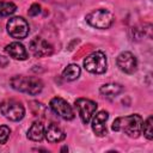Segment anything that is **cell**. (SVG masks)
<instances>
[{"instance_id": "9", "label": "cell", "mask_w": 153, "mask_h": 153, "mask_svg": "<svg viewBox=\"0 0 153 153\" xmlns=\"http://www.w3.org/2000/svg\"><path fill=\"white\" fill-rule=\"evenodd\" d=\"M30 51L36 57H44L53 54V45L42 37H35L29 44Z\"/></svg>"}, {"instance_id": "14", "label": "cell", "mask_w": 153, "mask_h": 153, "mask_svg": "<svg viewBox=\"0 0 153 153\" xmlns=\"http://www.w3.org/2000/svg\"><path fill=\"white\" fill-rule=\"evenodd\" d=\"M43 137H44V126L39 121L33 122L27 130V139H30L31 141H42Z\"/></svg>"}, {"instance_id": "8", "label": "cell", "mask_w": 153, "mask_h": 153, "mask_svg": "<svg viewBox=\"0 0 153 153\" xmlns=\"http://www.w3.org/2000/svg\"><path fill=\"white\" fill-rule=\"evenodd\" d=\"M49 105H50V109H51L57 116H60L61 118L67 120V121L74 118V111H73L72 106H71V105L68 104V102L65 100L63 98H61V97H54V98L50 100Z\"/></svg>"}, {"instance_id": "18", "label": "cell", "mask_w": 153, "mask_h": 153, "mask_svg": "<svg viewBox=\"0 0 153 153\" xmlns=\"http://www.w3.org/2000/svg\"><path fill=\"white\" fill-rule=\"evenodd\" d=\"M141 131L143 133V135H145V137L147 140H152L153 139V118H152V116H149L145 122L142 121Z\"/></svg>"}, {"instance_id": "5", "label": "cell", "mask_w": 153, "mask_h": 153, "mask_svg": "<svg viewBox=\"0 0 153 153\" xmlns=\"http://www.w3.org/2000/svg\"><path fill=\"white\" fill-rule=\"evenodd\" d=\"M84 68L93 74H103L106 71V56L103 51H94L84 60Z\"/></svg>"}, {"instance_id": "3", "label": "cell", "mask_w": 153, "mask_h": 153, "mask_svg": "<svg viewBox=\"0 0 153 153\" xmlns=\"http://www.w3.org/2000/svg\"><path fill=\"white\" fill-rule=\"evenodd\" d=\"M114 19H115L114 14L105 8H98L86 14V22L91 26L96 29H102V30L109 29L112 25Z\"/></svg>"}, {"instance_id": "13", "label": "cell", "mask_w": 153, "mask_h": 153, "mask_svg": "<svg viewBox=\"0 0 153 153\" xmlns=\"http://www.w3.org/2000/svg\"><path fill=\"white\" fill-rule=\"evenodd\" d=\"M44 137L47 139L48 142L54 143V142H60L65 140L66 134L56 123H50L44 130Z\"/></svg>"}, {"instance_id": "20", "label": "cell", "mask_w": 153, "mask_h": 153, "mask_svg": "<svg viewBox=\"0 0 153 153\" xmlns=\"http://www.w3.org/2000/svg\"><path fill=\"white\" fill-rule=\"evenodd\" d=\"M27 13H29V16H31V17L38 16V14L41 13V6H39L38 4H32V5L30 6Z\"/></svg>"}, {"instance_id": "7", "label": "cell", "mask_w": 153, "mask_h": 153, "mask_svg": "<svg viewBox=\"0 0 153 153\" xmlns=\"http://www.w3.org/2000/svg\"><path fill=\"white\" fill-rule=\"evenodd\" d=\"M75 108L82 123L87 124L97 110V103L87 98H78L75 100Z\"/></svg>"}, {"instance_id": "19", "label": "cell", "mask_w": 153, "mask_h": 153, "mask_svg": "<svg viewBox=\"0 0 153 153\" xmlns=\"http://www.w3.org/2000/svg\"><path fill=\"white\" fill-rule=\"evenodd\" d=\"M11 134V129L7 126H0V143H6Z\"/></svg>"}, {"instance_id": "11", "label": "cell", "mask_w": 153, "mask_h": 153, "mask_svg": "<svg viewBox=\"0 0 153 153\" xmlns=\"http://www.w3.org/2000/svg\"><path fill=\"white\" fill-rule=\"evenodd\" d=\"M109 118V114L105 110L97 112L92 118V130L97 136H104L106 134V121Z\"/></svg>"}, {"instance_id": "2", "label": "cell", "mask_w": 153, "mask_h": 153, "mask_svg": "<svg viewBox=\"0 0 153 153\" xmlns=\"http://www.w3.org/2000/svg\"><path fill=\"white\" fill-rule=\"evenodd\" d=\"M12 88L29 93L31 96L38 94L43 90V82L41 79L35 76H25V75H16L10 80Z\"/></svg>"}, {"instance_id": "10", "label": "cell", "mask_w": 153, "mask_h": 153, "mask_svg": "<svg viewBox=\"0 0 153 153\" xmlns=\"http://www.w3.org/2000/svg\"><path fill=\"white\" fill-rule=\"evenodd\" d=\"M116 63H117V67L123 73H127V74H133L136 71V67H137L136 57L130 51H123V53H121L117 56Z\"/></svg>"}, {"instance_id": "17", "label": "cell", "mask_w": 153, "mask_h": 153, "mask_svg": "<svg viewBox=\"0 0 153 153\" xmlns=\"http://www.w3.org/2000/svg\"><path fill=\"white\" fill-rule=\"evenodd\" d=\"M16 11H17V6H16L13 2L0 0V16H1V17L11 16V14H13Z\"/></svg>"}, {"instance_id": "12", "label": "cell", "mask_w": 153, "mask_h": 153, "mask_svg": "<svg viewBox=\"0 0 153 153\" xmlns=\"http://www.w3.org/2000/svg\"><path fill=\"white\" fill-rule=\"evenodd\" d=\"M5 51L14 60H26L27 59V51L25 47L19 42H12L5 47Z\"/></svg>"}, {"instance_id": "1", "label": "cell", "mask_w": 153, "mask_h": 153, "mask_svg": "<svg viewBox=\"0 0 153 153\" xmlns=\"http://www.w3.org/2000/svg\"><path fill=\"white\" fill-rule=\"evenodd\" d=\"M142 117L137 114H133L124 117H117L111 128L115 131H122L129 137H137L141 134Z\"/></svg>"}, {"instance_id": "6", "label": "cell", "mask_w": 153, "mask_h": 153, "mask_svg": "<svg viewBox=\"0 0 153 153\" xmlns=\"http://www.w3.org/2000/svg\"><path fill=\"white\" fill-rule=\"evenodd\" d=\"M29 31H30L29 23L23 17H13L7 22V32L11 37L16 39L26 38Z\"/></svg>"}, {"instance_id": "15", "label": "cell", "mask_w": 153, "mask_h": 153, "mask_svg": "<svg viewBox=\"0 0 153 153\" xmlns=\"http://www.w3.org/2000/svg\"><path fill=\"white\" fill-rule=\"evenodd\" d=\"M122 91H123V87L120 84H114V82L105 84V85L100 86V88H99V92L104 97H108V98H114V97L118 96Z\"/></svg>"}, {"instance_id": "16", "label": "cell", "mask_w": 153, "mask_h": 153, "mask_svg": "<svg viewBox=\"0 0 153 153\" xmlns=\"http://www.w3.org/2000/svg\"><path fill=\"white\" fill-rule=\"evenodd\" d=\"M80 72H81V71H80V67H79L78 65L72 63V65H68V66L63 69V72H62V78H63L66 81H73V80H75V79L79 78Z\"/></svg>"}, {"instance_id": "4", "label": "cell", "mask_w": 153, "mask_h": 153, "mask_svg": "<svg viewBox=\"0 0 153 153\" xmlns=\"http://www.w3.org/2000/svg\"><path fill=\"white\" fill-rule=\"evenodd\" d=\"M0 112L10 121H20L25 115L23 104L16 99H5L0 103Z\"/></svg>"}]
</instances>
